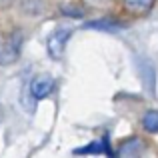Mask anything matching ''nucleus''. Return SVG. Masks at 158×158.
<instances>
[{
	"label": "nucleus",
	"mask_w": 158,
	"mask_h": 158,
	"mask_svg": "<svg viewBox=\"0 0 158 158\" xmlns=\"http://www.w3.org/2000/svg\"><path fill=\"white\" fill-rule=\"evenodd\" d=\"M70 34H72V28L64 26V28H58V30H54L50 36H48L46 40V50L50 54V58L54 60H60L62 56H64V48H66V42H68Z\"/></svg>",
	"instance_id": "1"
},
{
	"label": "nucleus",
	"mask_w": 158,
	"mask_h": 158,
	"mask_svg": "<svg viewBox=\"0 0 158 158\" xmlns=\"http://www.w3.org/2000/svg\"><path fill=\"white\" fill-rule=\"evenodd\" d=\"M52 90H54V78L48 76V74H40V76H36L34 80H32V84H30V92H32V96H34L36 100L46 98Z\"/></svg>",
	"instance_id": "2"
},
{
	"label": "nucleus",
	"mask_w": 158,
	"mask_h": 158,
	"mask_svg": "<svg viewBox=\"0 0 158 158\" xmlns=\"http://www.w3.org/2000/svg\"><path fill=\"white\" fill-rule=\"evenodd\" d=\"M156 4V0H124V6H126L128 12L136 16H142L146 12L152 10V6Z\"/></svg>",
	"instance_id": "3"
},
{
	"label": "nucleus",
	"mask_w": 158,
	"mask_h": 158,
	"mask_svg": "<svg viewBox=\"0 0 158 158\" xmlns=\"http://www.w3.org/2000/svg\"><path fill=\"white\" fill-rule=\"evenodd\" d=\"M74 154H112L110 148L104 146V142H92L84 148H76Z\"/></svg>",
	"instance_id": "4"
},
{
	"label": "nucleus",
	"mask_w": 158,
	"mask_h": 158,
	"mask_svg": "<svg viewBox=\"0 0 158 158\" xmlns=\"http://www.w3.org/2000/svg\"><path fill=\"white\" fill-rule=\"evenodd\" d=\"M142 126H144V130L156 134L158 132V110H148L142 116Z\"/></svg>",
	"instance_id": "5"
},
{
	"label": "nucleus",
	"mask_w": 158,
	"mask_h": 158,
	"mask_svg": "<svg viewBox=\"0 0 158 158\" xmlns=\"http://www.w3.org/2000/svg\"><path fill=\"white\" fill-rule=\"evenodd\" d=\"M82 2L88 8H92V10H108L114 0H82Z\"/></svg>",
	"instance_id": "6"
},
{
	"label": "nucleus",
	"mask_w": 158,
	"mask_h": 158,
	"mask_svg": "<svg viewBox=\"0 0 158 158\" xmlns=\"http://www.w3.org/2000/svg\"><path fill=\"white\" fill-rule=\"evenodd\" d=\"M4 44H6V40L0 36V64H4Z\"/></svg>",
	"instance_id": "7"
},
{
	"label": "nucleus",
	"mask_w": 158,
	"mask_h": 158,
	"mask_svg": "<svg viewBox=\"0 0 158 158\" xmlns=\"http://www.w3.org/2000/svg\"><path fill=\"white\" fill-rule=\"evenodd\" d=\"M12 4H14V0H0V10H4V8L12 6Z\"/></svg>",
	"instance_id": "8"
}]
</instances>
